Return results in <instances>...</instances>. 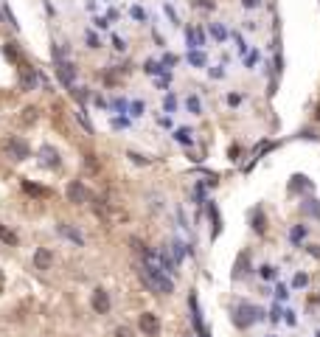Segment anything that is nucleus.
I'll use <instances>...</instances> for the list:
<instances>
[{"label":"nucleus","instance_id":"f257e3e1","mask_svg":"<svg viewBox=\"0 0 320 337\" xmlns=\"http://www.w3.org/2000/svg\"><path fill=\"white\" fill-rule=\"evenodd\" d=\"M138 276L144 278V284H146L149 289H155V292H160V295H171V292H174V284H171V278H166L160 267L144 264V267H138Z\"/></svg>","mask_w":320,"mask_h":337},{"label":"nucleus","instance_id":"f03ea898","mask_svg":"<svg viewBox=\"0 0 320 337\" xmlns=\"http://www.w3.org/2000/svg\"><path fill=\"white\" fill-rule=\"evenodd\" d=\"M261 318V312L256 307H250V304H242V307H236V315H233V323L242 326V329H247L250 323H256V320Z\"/></svg>","mask_w":320,"mask_h":337},{"label":"nucleus","instance_id":"7ed1b4c3","mask_svg":"<svg viewBox=\"0 0 320 337\" xmlns=\"http://www.w3.org/2000/svg\"><path fill=\"white\" fill-rule=\"evenodd\" d=\"M3 149H6L9 157H14V160H23V157H28V152H31L23 138H9L6 144H3Z\"/></svg>","mask_w":320,"mask_h":337},{"label":"nucleus","instance_id":"20e7f679","mask_svg":"<svg viewBox=\"0 0 320 337\" xmlns=\"http://www.w3.org/2000/svg\"><path fill=\"white\" fill-rule=\"evenodd\" d=\"M67 199H70L73 205H85L87 199H90V194H87V188L79 180H73V183H67Z\"/></svg>","mask_w":320,"mask_h":337},{"label":"nucleus","instance_id":"39448f33","mask_svg":"<svg viewBox=\"0 0 320 337\" xmlns=\"http://www.w3.org/2000/svg\"><path fill=\"white\" fill-rule=\"evenodd\" d=\"M138 326H140V331L144 334H149V337H155L157 331H160V320H157V315H152V312H144L138 318Z\"/></svg>","mask_w":320,"mask_h":337},{"label":"nucleus","instance_id":"423d86ee","mask_svg":"<svg viewBox=\"0 0 320 337\" xmlns=\"http://www.w3.org/2000/svg\"><path fill=\"white\" fill-rule=\"evenodd\" d=\"M90 304H93V309H96L98 315H104V312H110V292L107 289H93V298H90Z\"/></svg>","mask_w":320,"mask_h":337},{"label":"nucleus","instance_id":"0eeeda50","mask_svg":"<svg viewBox=\"0 0 320 337\" xmlns=\"http://www.w3.org/2000/svg\"><path fill=\"white\" fill-rule=\"evenodd\" d=\"M56 230H59V236H65L67 242H73V245H76V247H82V245H85V236L79 233V230L73 228V225H67V222H59V225H56Z\"/></svg>","mask_w":320,"mask_h":337},{"label":"nucleus","instance_id":"6e6552de","mask_svg":"<svg viewBox=\"0 0 320 337\" xmlns=\"http://www.w3.org/2000/svg\"><path fill=\"white\" fill-rule=\"evenodd\" d=\"M34 264H37V270H51V264H54V256H51V250L40 247V250L34 253Z\"/></svg>","mask_w":320,"mask_h":337},{"label":"nucleus","instance_id":"1a4fd4ad","mask_svg":"<svg viewBox=\"0 0 320 337\" xmlns=\"http://www.w3.org/2000/svg\"><path fill=\"white\" fill-rule=\"evenodd\" d=\"M45 155V163H48V166H59V160H56V149H51V146H43V149H40V157Z\"/></svg>","mask_w":320,"mask_h":337},{"label":"nucleus","instance_id":"9d476101","mask_svg":"<svg viewBox=\"0 0 320 337\" xmlns=\"http://www.w3.org/2000/svg\"><path fill=\"white\" fill-rule=\"evenodd\" d=\"M0 239L6 242V245H17V236H14L12 230L6 228V225H0Z\"/></svg>","mask_w":320,"mask_h":337},{"label":"nucleus","instance_id":"9b49d317","mask_svg":"<svg viewBox=\"0 0 320 337\" xmlns=\"http://www.w3.org/2000/svg\"><path fill=\"white\" fill-rule=\"evenodd\" d=\"M59 79L70 84V82H73V68H70V65H62V68H59Z\"/></svg>","mask_w":320,"mask_h":337},{"label":"nucleus","instance_id":"f8f14e48","mask_svg":"<svg viewBox=\"0 0 320 337\" xmlns=\"http://www.w3.org/2000/svg\"><path fill=\"white\" fill-rule=\"evenodd\" d=\"M306 211H309V214H314V217L320 219V203H317V199H309V203H306Z\"/></svg>","mask_w":320,"mask_h":337},{"label":"nucleus","instance_id":"ddd939ff","mask_svg":"<svg viewBox=\"0 0 320 337\" xmlns=\"http://www.w3.org/2000/svg\"><path fill=\"white\" fill-rule=\"evenodd\" d=\"M188 110H191V113H194V115H199V113H202V104H199V102H197V98H194V96H191V98H188Z\"/></svg>","mask_w":320,"mask_h":337},{"label":"nucleus","instance_id":"4468645a","mask_svg":"<svg viewBox=\"0 0 320 337\" xmlns=\"http://www.w3.org/2000/svg\"><path fill=\"white\" fill-rule=\"evenodd\" d=\"M25 191H28V194H37V197H45V194H48L45 188H37V186H31V183H25Z\"/></svg>","mask_w":320,"mask_h":337},{"label":"nucleus","instance_id":"2eb2a0df","mask_svg":"<svg viewBox=\"0 0 320 337\" xmlns=\"http://www.w3.org/2000/svg\"><path fill=\"white\" fill-rule=\"evenodd\" d=\"M253 222H256V230H259V233H264V217H261V211L253 217Z\"/></svg>","mask_w":320,"mask_h":337},{"label":"nucleus","instance_id":"dca6fc26","mask_svg":"<svg viewBox=\"0 0 320 337\" xmlns=\"http://www.w3.org/2000/svg\"><path fill=\"white\" fill-rule=\"evenodd\" d=\"M34 118H37V110H34V107H28V110H25V118H23V121H25V124H31Z\"/></svg>","mask_w":320,"mask_h":337},{"label":"nucleus","instance_id":"f3484780","mask_svg":"<svg viewBox=\"0 0 320 337\" xmlns=\"http://www.w3.org/2000/svg\"><path fill=\"white\" fill-rule=\"evenodd\" d=\"M261 276H264V278H272V276H275V270H272V267H261Z\"/></svg>","mask_w":320,"mask_h":337},{"label":"nucleus","instance_id":"a211bd4d","mask_svg":"<svg viewBox=\"0 0 320 337\" xmlns=\"http://www.w3.org/2000/svg\"><path fill=\"white\" fill-rule=\"evenodd\" d=\"M115 337H132V334H129V329H124V326H118V329H115Z\"/></svg>","mask_w":320,"mask_h":337},{"label":"nucleus","instance_id":"6ab92c4d","mask_svg":"<svg viewBox=\"0 0 320 337\" xmlns=\"http://www.w3.org/2000/svg\"><path fill=\"white\" fill-rule=\"evenodd\" d=\"M191 62H194V65H202L205 59H202V54H191Z\"/></svg>","mask_w":320,"mask_h":337},{"label":"nucleus","instance_id":"aec40b11","mask_svg":"<svg viewBox=\"0 0 320 337\" xmlns=\"http://www.w3.org/2000/svg\"><path fill=\"white\" fill-rule=\"evenodd\" d=\"M303 233H306V230H303V228H295V230H292V239H301Z\"/></svg>","mask_w":320,"mask_h":337},{"label":"nucleus","instance_id":"412c9836","mask_svg":"<svg viewBox=\"0 0 320 337\" xmlns=\"http://www.w3.org/2000/svg\"><path fill=\"white\" fill-rule=\"evenodd\" d=\"M87 42H90V48H98V40L93 34H87Z\"/></svg>","mask_w":320,"mask_h":337},{"label":"nucleus","instance_id":"4be33fe9","mask_svg":"<svg viewBox=\"0 0 320 337\" xmlns=\"http://www.w3.org/2000/svg\"><path fill=\"white\" fill-rule=\"evenodd\" d=\"M306 284V276H295V287H303Z\"/></svg>","mask_w":320,"mask_h":337},{"label":"nucleus","instance_id":"5701e85b","mask_svg":"<svg viewBox=\"0 0 320 337\" xmlns=\"http://www.w3.org/2000/svg\"><path fill=\"white\" fill-rule=\"evenodd\" d=\"M242 3H244V6H247V9H253V6H259V0H242Z\"/></svg>","mask_w":320,"mask_h":337},{"label":"nucleus","instance_id":"b1692460","mask_svg":"<svg viewBox=\"0 0 320 337\" xmlns=\"http://www.w3.org/2000/svg\"><path fill=\"white\" fill-rule=\"evenodd\" d=\"M314 118H317V121H320V104H317V110H314Z\"/></svg>","mask_w":320,"mask_h":337}]
</instances>
